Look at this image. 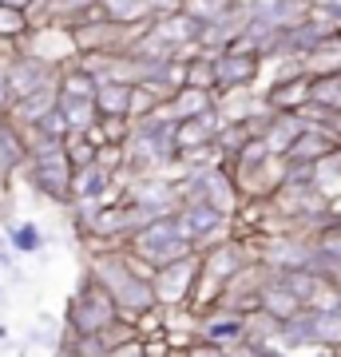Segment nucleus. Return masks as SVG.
Segmentation results:
<instances>
[{"label":"nucleus","mask_w":341,"mask_h":357,"mask_svg":"<svg viewBox=\"0 0 341 357\" xmlns=\"http://www.w3.org/2000/svg\"><path fill=\"white\" fill-rule=\"evenodd\" d=\"M4 68H8V88H13L16 100H20V96H32V91H40V88H48V84H56V76H60V68L52 64V60H44L36 52H24V48H16Z\"/></svg>","instance_id":"0eeeda50"},{"label":"nucleus","mask_w":341,"mask_h":357,"mask_svg":"<svg viewBox=\"0 0 341 357\" xmlns=\"http://www.w3.org/2000/svg\"><path fill=\"white\" fill-rule=\"evenodd\" d=\"M298 310H302V302H298L274 274H266L262 290H258V314H266L270 321H286V318H294Z\"/></svg>","instance_id":"f8f14e48"},{"label":"nucleus","mask_w":341,"mask_h":357,"mask_svg":"<svg viewBox=\"0 0 341 357\" xmlns=\"http://www.w3.org/2000/svg\"><path fill=\"white\" fill-rule=\"evenodd\" d=\"M305 68L310 72H341V28H329L326 36L317 40V48L305 56Z\"/></svg>","instance_id":"a211bd4d"},{"label":"nucleus","mask_w":341,"mask_h":357,"mask_svg":"<svg viewBox=\"0 0 341 357\" xmlns=\"http://www.w3.org/2000/svg\"><path fill=\"white\" fill-rule=\"evenodd\" d=\"M24 163H28V131L4 115L0 119V171H16Z\"/></svg>","instance_id":"ddd939ff"},{"label":"nucleus","mask_w":341,"mask_h":357,"mask_svg":"<svg viewBox=\"0 0 341 357\" xmlns=\"http://www.w3.org/2000/svg\"><path fill=\"white\" fill-rule=\"evenodd\" d=\"M8 246H13L16 255H36L40 246H44V234H40L36 222H16L8 230Z\"/></svg>","instance_id":"393cba45"},{"label":"nucleus","mask_w":341,"mask_h":357,"mask_svg":"<svg viewBox=\"0 0 341 357\" xmlns=\"http://www.w3.org/2000/svg\"><path fill=\"white\" fill-rule=\"evenodd\" d=\"M314 76V72H310ZM310 103H321L329 112H338L341 107V72H317L310 79Z\"/></svg>","instance_id":"412c9836"},{"label":"nucleus","mask_w":341,"mask_h":357,"mask_svg":"<svg viewBox=\"0 0 341 357\" xmlns=\"http://www.w3.org/2000/svg\"><path fill=\"white\" fill-rule=\"evenodd\" d=\"M131 91H135V84L123 76H107L96 84V107H100V115H127V107H131Z\"/></svg>","instance_id":"4468645a"},{"label":"nucleus","mask_w":341,"mask_h":357,"mask_svg":"<svg viewBox=\"0 0 341 357\" xmlns=\"http://www.w3.org/2000/svg\"><path fill=\"white\" fill-rule=\"evenodd\" d=\"M183 84L202 91H215V52L211 48H190L183 56Z\"/></svg>","instance_id":"dca6fc26"},{"label":"nucleus","mask_w":341,"mask_h":357,"mask_svg":"<svg viewBox=\"0 0 341 357\" xmlns=\"http://www.w3.org/2000/svg\"><path fill=\"white\" fill-rule=\"evenodd\" d=\"M4 64H8V60H0V119L8 115V107H13V100H16L13 88H8V68Z\"/></svg>","instance_id":"cd10ccee"},{"label":"nucleus","mask_w":341,"mask_h":357,"mask_svg":"<svg viewBox=\"0 0 341 357\" xmlns=\"http://www.w3.org/2000/svg\"><path fill=\"white\" fill-rule=\"evenodd\" d=\"M314 13H321L333 28H341V0H314Z\"/></svg>","instance_id":"c85d7f7f"},{"label":"nucleus","mask_w":341,"mask_h":357,"mask_svg":"<svg viewBox=\"0 0 341 357\" xmlns=\"http://www.w3.org/2000/svg\"><path fill=\"white\" fill-rule=\"evenodd\" d=\"M56 107L63 112L68 128L72 131H88L96 119H100V107H96V96H68V91H56Z\"/></svg>","instance_id":"2eb2a0df"},{"label":"nucleus","mask_w":341,"mask_h":357,"mask_svg":"<svg viewBox=\"0 0 341 357\" xmlns=\"http://www.w3.org/2000/svg\"><path fill=\"white\" fill-rule=\"evenodd\" d=\"M262 76V56L258 52H215V96L218 91H246L258 88Z\"/></svg>","instance_id":"423d86ee"},{"label":"nucleus","mask_w":341,"mask_h":357,"mask_svg":"<svg viewBox=\"0 0 341 357\" xmlns=\"http://www.w3.org/2000/svg\"><path fill=\"white\" fill-rule=\"evenodd\" d=\"M310 13H314V0H270V20L278 28L298 24V20H305Z\"/></svg>","instance_id":"5701e85b"},{"label":"nucleus","mask_w":341,"mask_h":357,"mask_svg":"<svg viewBox=\"0 0 341 357\" xmlns=\"http://www.w3.org/2000/svg\"><path fill=\"white\" fill-rule=\"evenodd\" d=\"M28 28H32L28 8H20V4H0V36L13 40V44H20Z\"/></svg>","instance_id":"4be33fe9"},{"label":"nucleus","mask_w":341,"mask_h":357,"mask_svg":"<svg viewBox=\"0 0 341 357\" xmlns=\"http://www.w3.org/2000/svg\"><path fill=\"white\" fill-rule=\"evenodd\" d=\"M305 128L302 112H270L266 115V128L258 139L270 147V155H278V159H286V151L294 147V139H298V131Z\"/></svg>","instance_id":"9d476101"},{"label":"nucleus","mask_w":341,"mask_h":357,"mask_svg":"<svg viewBox=\"0 0 341 357\" xmlns=\"http://www.w3.org/2000/svg\"><path fill=\"white\" fill-rule=\"evenodd\" d=\"M314 187L326 195L333 206L341 203V147H338V151H329L326 159H317V163H314Z\"/></svg>","instance_id":"6ab92c4d"},{"label":"nucleus","mask_w":341,"mask_h":357,"mask_svg":"<svg viewBox=\"0 0 341 357\" xmlns=\"http://www.w3.org/2000/svg\"><path fill=\"white\" fill-rule=\"evenodd\" d=\"M338 147H341V139L326 128V123H305V128L298 131L294 147L286 151V159H305V163H317V159H326V155L338 151Z\"/></svg>","instance_id":"9b49d317"},{"label":"nucleus","mask_w":341,"mask_h":357,"mask_svg":"<svg viewBox=\"0 0 341 357\" xmlns=\"http://www.w3.org/2000/svg\"><path fill=\"white\" fill-rule=\"evenodd\" d=\"M218 128H222V112H218V103L211 107V112H199V115H187V119H175V147H179V151L206 147V143H215Z\"/></svg>","instance_id":"6e6552de"},{"label":"nucleus","mask_w":341,"mask_h":357,"mask_svg":"<svg viewBox=\"0 0 341 357\" xmlns=\"http://www.w3.org/2000/svg\"><path fill=\"white\" fill-rule=\"evenodd\" d=\"M127 250L135 258H143L147 266H163V262H171V258L187 255V250H195V243H190L187 234H183V227H179L175 211H163V215L147 218L143 227L131 230V238H127Z\"/></svg>","instance_id":"f257e3e1"},{"label":"nucleus","mask_w":341,"mask_h":357,"mask_svg":"<svg viewBox=\"0 0 341 357\" xmlns=\"http://www.w3.org/2000/svg\"><path fill=\"white\" fill-rule=\"evenodd\" d=\"M63 155L72 159V167H84L96 159V139H91L88 131H68L63 135Z\"/></svg>","instance_id":"b1692460"},{"label":"nucleus","mask_w":341,"mask_h":357,"mask_svg":"<svg viewBox=\"0 0 341 357\" xmlns=\"http://www.w3.org/2000/svg\"><path fill=\"white\" fill-rule=\"evenodd\" d=\"M115 318H119V310H115L112 294L103 290V282L88 270V274H84V282H79V290L72 294V302H68V314H63L68 337H84V333H103Z\"/></svg>","instance_id":"f03ea898"},{"label":"nucleus","mask_w":341,"mask_h":357,"mask_svg":"<svg viewBox=\"0 0 341 357\" xmlns=\"http://www.w3.org/2000/svg\"><path fill=\"white\" fill-rule=\"evenodd\" d=\"M175 218H179V227H183V234L195 243V250H206L211 243H218V238H227V234H230V211L215 206L211 199L179 203L175 206Z\"/></svg>","instance_id":"20e7f679"},{"label":"nucleus","mask_w":341,"mask_h":357,"mask_svg":"<svg viewBox=\"0 0 341 357\" xmlns=\"http://www.w3.org/2000/svg\"><path fill=\"white\" fill-rule=\"evenodd\" d=\"M199 266H202L199 250H187V255L171 258L163 266H155V274H151L155 302L159 306H190V294H195V282H199Z\"/></svg>","instance_id":"7ed1b4c3"},{"label":"nucleus","mask_w":341,"mask_h":357,"mask_svg":"<svg viewBox=\"0 0 341 357\" xmlns=\"http://www.w3.org/2000/svg\"><path fill=\"white\" fill-rule=\"evenodd\" d=\"M183 8L190 16H199V20H215V16L234 8V0H183Z\"/></svg>","instance_id":"a878e982"},{"label":"nucleus","mask_w":341,"mask_h":357,"mask_svg":"<svg viewBox=\"0 0 341 357\" xmlns=\"http://www.w3.org/2000/svg\"><path fill=\"white\" fill-rule=\"evenodd\" d=\"M100 8L107 20H119V24H151L147 0H100Z\"/></svg>","instance_id":"aec40b11"},{"label":"nucleus","mask_w":341,"mask_h":357,"mask_svg":"<svg viewBox=\"0 0 341 357\" xmlns=\"http://www.w3.org/2000/svg\"><path fill=\"white\" fill-rule=\"evenodd\" d=\"M167 103V112H171V119H187V115H199V112H211L215 107V91H202V88H190V84H183V88L171 96Z\"/></svg>","instance_id":"f3484780"},{"label":"nucleus","mask_w":341,"mask_h":357,"mask_svg":"<svg viewBox=\"0 0 341 357\" xmlns=\"http://www.w3.org/2000/svg\"><path fill=\"white\" fill-rule=\"evenodd\" d=\"M310 68L305 64H282L278 76L270 79L262 88V100L266 107H274V112H298V107H305L310 103Z\"/></svg>","instance_id":"39448f33"},{"label":"nucleus","mask_w":341,"mask_h":357,"mask_svg":"<svg viewBox=\"0 0 341 357\" xmlns=\"http://www.w3.org/2000/svg\"><path fill=\"white\" fill-rule=\"evenodd\" d=\"M0 4H20V8H32L36 0H0Z\"/></svg>","instance_id":"c756f323"},{"label":"nucleus","mask_w":341,"mask_h":357,"mask_svg":"<svg viewBox=\"0 0 341 357\" xmlns=\"http://www.w3.org/2000/svg\"><path fill=\"white\" fill-rule=\"evenodd\" d=\"M112 195H123L115 187V171H107L103 163H84L72 171V199H112Z\"/></svg>","instance_id":"1a4fd4ad"},{"label":"nucleus","mask_w":341,"mask_h":357,"mask_svg":"<svg viewBox=\"0 0 341 357\" xmlns=\"http://www.w3.org/2000/svg\"><path fill=\"white\" fill-rule=\"evenodd\" d=\"M314 243L326 250L333 262H341V230H333V227H317L314 230Z\"/></svg>","instance_id":"bb28decb"}]
</instances>
